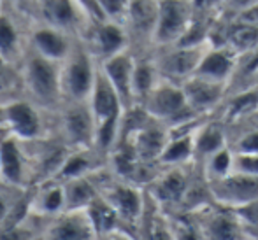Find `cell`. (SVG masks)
Returning a JSON list of instances; mask_svg holds the SVG:
<instances>
[{"label": "cell", "instance_id": "obj_28", "mask_svg": "<svg viewBox=\"0 0 258 240\" xmlns=\"http://www.w3.org/2000/svg\"><path fill=\"white\" fill-rule=\"evenodd\" d=\"M234 163H235V152L232 151L230 145H227V147L211 154L206 162L199 163V165H201L207 181H216L234 172Z\"/></svg>", "mask_w": 258, "mask_h": 240}, {"label": "cell", "instance_id": "obj_17", "mask_svg": "<svg viewBox=\"0 0 258 240\" xmlns=\"http://www.w3.org/2000/svg\"><path fill=\"white\" fill-rule=\"evenodd\" d=\"M41 240H99L86 210H67L48 221Z\"/></svg>", "mask_w": 258, "mask_h": 240}, {"label": "cell", "instance_id": "obj_23", "mask_svg": "<svg viewBox=\"0 0 258 240\" xmlns=\"http://www.w3.org/2000/svg\"><path fill=\"white\" fill-rule=\"evenodd\" d=\"M162 81V75L156 67L153 53L136 56V70H134V100L137 105H143L156 85Z\"/></svg>", "mask_w": 258, "mask_h": 240}, {"label": "cell", "instance_id": "obj_14", "mask_svg": "<svg viewBox=\"0 0 258 240\" xmlns=\"http://www.w3.org/2000/svg\"><path fill=\"white\" fill-rule=\"evenodd\" d=\"M34 20L60 28L74 37H79L90 25L74 0H37Z\"/></svg>", "mask_w": 258, "mask_h": 240}, {"label": "cell", "instance_id": "obj_33", "mask_svg": "<svg viewBox=\"0 0 258 240\" xmlns=\"http://www.w3.org/2000/svg\"><path fill=\"white\" fill-rule=\"evenodd\" d=\"M78 4V7L83 11L86 18H88L90 23L93 21H104V14H102V9H100V4L99 0H74Z\"/></svg>", "mask_w": 258, "mask_h": 240}, {"label": "cell", "instance_id": "obj_16", "mask_svg": "<svg viewBox=\"0 0 258 240\" xmlns=\"http://www.w3.org/2000/svg\"><path fill=\"white\" fill-rule=\"evenodd\" d=\"M181 86L190 109L204 118L214 116V112L220 111L228 97V85L211 81L201 75H191L184 83H181Z\"/></svg>", "mask_w": 258, "mask_h": 240}, {"label": "cell", "instance_id": "obj_2", "mask_svg": "<svg viewBox=\"0 0 258 240\" xmlns=\"http://www.w3.org/2000/svg\"><path fill=\"white\" fill-rule=\"evenodd\" d=\"M141 107L153 119L163 123L169 130L191 128L204 119V116L195 114L190 109L186 97H184L183 86L177 85V83L167 81V79H162L156 85V88L151 92V95L146 98V102Z\"/></svg>", "mask_w": 258, "mask_h": 240}, {"label": "cell", "instance_id": "obj_29", "mask_svg": "<svg viewBox=\"0 0 258 240\" xmlns=\"http://www.w3.org/2000/svg\"><path fill=\"white\" fill-rule=\"evenodd\" d=\"M20 97H23L20 67L0 58V105Z\"/></svg>", "mask_w": 258, "mask_h": 240}, {"label": "cell", "instance_id": "obj_15", "mask_svg": "<svg viewBox=\"0 0 258 240\" xmlns=\"http://www.w3.org/2000/svg\"><path fill=\"white\" fill-rule=\"evenodd\" d=\"M76 41L78 37L42 21L34 20L28 30V49L56 63H61L67 58Z\"/></svg>", "mask_w": 258, "mask_h": 240}, {"label": "cell", "instance_id": "obj_8", "mask_svg": "<svg viewBox=\"0 0 258 240\" xmlns=\"http://www.w3.org/2000/svg\"><path fill=\"white\" fill-rule=\"evenodd\" d=\"M207 48H209V42H199V44L181 42V44L165 46V48H155L153 58L162 79L181 85L188 77L195 75Z\"/></svg>", "mask_w": 258, "mask_h": 240}, {"label": "cell", "instance_id": "obj_10", "mask_svg": "<svg viewBox=\"0 0 258 240\" xmlns=\"http://www.w3.org/2000/svg\"><path fill=\"white\" fill-rule=\"evenodd\" d=\"M79 39L86 46V49L93 54V58L99 61V65L109 58L130 49L128 37H126L123 25L109 20L90 23L79 35Z\"/></svg>", "mask_w": 258, "mask_h": 240}, {"label": "cell", "instance_id": "obj_4", "mask_svg": "<svg viewBox=\"0 0 258 240\" xmlns=\"http://www.w3.org/2000/svg\"><path fill=\"white\" fill-rule=\"evenodd\" d=\"M2 107L4 128L25 142L54 135V112H48L25 97L14 98Z\"/></svg>", "mask_w": 258, "mask_h": 240}, {"label": "cell", "instance_id": "obj_7", "mask_svg": "<svg viewBox=\"0 0 258 240\" xmlns=\"http://www.w3.org/2000/svg\"><path fill=\"white\" fill-rule=\"evenodd\" d=\"M160 0H132L123 20L128 48L136 56L155 51V32L158 23Z\"/></svg>", "mask_w": 258, "mask_h": 240}, {"label": "cell", "instance_id": "obj_21", "mask_svg": "<svg viewBox=\"0 0 258 240\" xmlns=\"http://www.w3.org/2000/svg\"><path fill=\"white\" fill-rule=\"evenodd\" d=\"M230 145L228 128L223 119L218 116H209L199 125L195 132V163H202L211 154L218 152L220 149Z\"/></svg>", "mask_w": 258, "mask_h": 240}, {"label": "cell", "instance_id": "obj_31", "mask_svg": "<svg viewBox=\"0 0 258 240\" xmlns=\"http://www.w3.org/2000/svg\"><path fill=\"white\" fill-rule=\"evenodd\" d=\"M234 210L241 217V221L248 228L249 233H258V200H253V202L246 203L242 207H237Z\"/></svg>", "mask_w": 258, "mask_h": 240}, {"label": "cell", "instance_id": "obj_20", "mask_svg": "<svg viewBox=\"0 0 258 240\" xmlns=\"http://www.w3.org/2000/svg\"><path fill=\"white\" fill-rule=\"evenodd\" d=\"M30 214L42 219H53L65 212V191L63 183L58 179H49L30 188L28 196Z\"/></svg>", "mask_w": 258, "mask_h": 240}, {"label": "cell", "instance_id": "obj_25", "mask_svg": "<svg viewBox=\"0 0 258 240\" xmlns=\"http://www.w3.org/2000/svg\"><path fill=\"white\" fill-rule=\"evenodd\" d=\"M86 214H88L90 221H92L93 228H95L97 235H99V240L107 238L109 235L116 233L119 230H125L119 214L116 212L114 207L102 195L86 209Z\"/></svg>", "mask_w": 258, "mask_h": 240}, {"label": "cell", "instance_id": "obj_13", "mask_svg": "<svg viewBox=\"0 0 258 240\" xmlns=\"http://www.w3.org/2000/svg\"><path fill=\"white\" fill-rule=\"evenodd\" d=\"M0 181L18 188H32V165L27 145L9 133L0 140Z\"/></svg>", "mask_w": 258, "mask_h": 240}, {"label": "cell", "instance_id": "obj_18", "mask_svg": "<svg viewBox=\"0 0 258 240\" xmlns=\"http://www.w3.org/2000/svg\"><path fill=\"white\" fill-rule=\"evenodd\" d=\"M100 70L109 79L112 88L121 98L125 111L136 107L134 100V70H136V54L130 49L116 54V56L100 63Z\"/></svg>", "mask_w": 258, "mask_h": 240}, {"label": "cell", "instance_id": "obj_27", "mask_svg": "<svg viewBox=\"0 0 258 240\" xmlns=\"http://www.w3.org/2000/svg\"><path fill=\"white\" fill-rule=\"evenodd\" d=\"M46 224L48 219L28 214L20 223L0 228V240H41Z\"/></svg>", "mask_w": 258, "mask_h": 240}, {"label": "cell", "instance_id": "obj_5", "mask_svg": "<svg viewBox=\"0 0 258 240\" xmlns=\"http://www.w3.org/2000/svg\"><path fill=\"white\" fill-rule=\"evenodd\" d=\"M97 123L88 102H63L54 111V135L69 149L95 147Z\"/></svg>", "mask_w": 258, "mask_h": 240}, {"label": "cell", "instance_id": "obj_19", "mask_svg": "<svg viewBox=\"0 0 258 240\" xmlns=\"http://www.w3.org/2000/svg\"><path fill=\"white\" fill-rule=\"evenodd\" d=\"M239 53L227 44H209L201 60L195 75L211 79V81L230 85L237 67Z\"/></svg>", "mask_w": 258, "mask_h": 240}, {"label": "cell", "instance_id": "obj_9", "mask_svg": "<svg viewBox=\"0 0 258 240\" xmlns=\"http://www.w3.org/2000/svg\"><path fill=\"white\" fill-rule=\"evenodd\" d=\"M191 214L201 226L204 240H246L249 237L248 228L234 209L213 202Z\"/></svg>", "mask_w": 258, "mask_h": 240}, {"label": "cell", "instance_id": "obj_30", "mask_svg": "<svg viewBox=\"0 0 258 240\" xmlns=\"http://www.w3.org/2000/svg\"><path fill=\"white\" fill-rule=\"evenodd\" d=\"M130 2L132 0H99L104 18L109 21H114V23H123Z\"/></svg>", "mask_w": 258, "mask_h": 240}, {"label": "cell", "instance_id": "obj_1", "mask_svg": "<svg viewBox=\"0 0 258 240\" xmlns=\"http://www.w3.org/2000/svg\"><path fill=\"white\" fill-rule=\"evenodd\" d=\"M21 93L41 109L54 112L63 104L60 63L28 49L20 63Z\"/></svg>", "mask_w": 258, "mask_h": 240}, {"label": "cell", "instance_id": "obj_24", "mask_svg": "<svg viewBox=\"0 0 258 240\" xmlns=\"http://www.w3.org/2000/svg\"><path fill=\"white\" fill-rule=\"evenodd\" d=\"M63 191L65 212L67 210H86L100 196L99 184L93 176L63 181Z\"/></svg>", "mask_w": 258, "mask_h": 240}, {"label": "cell", "instance_id": "obj_32", "mask_svg": "<svg viewBox=\"0 0 258 240\" xmlns=\"http://www.w3.org/2000/svg\"><path fill=\"white\" fill-rule=\"evenodd\" d=\"M234 170L258 177V154H235Z\"/></svg>", "mask_w": 258, "mask_h": 240}, {"label": "cell", "instance_id": "obj_22", "mask_svg": "<svg viewBox=\"0 0 258 240\" xmlns=\"http://www.w3.org/2000/svg\"><path fill=\"white\" fill-rule=\"evenodd\" d=\"M190 130H169V140L160 154V167H184L195 163V132Z\"/></svg>", "mask_w": 258, "mask_h": 240}, {"label": "cell", "instance_id": "obj_34", "mask_svg": "<svg viewBox=\"0 0 258 240\" xmlns=\"http://www.w3.org/2000/svg\"><path fill=\"white\" fill-rule=\"evenodd\" d=\"M7 6L13 7V9L20 11L21 14L32 18L34 20L35 7H37V0H7Z\"/></svg>", "mask_w": 258, "mask_h": 240}, {"label": "cell", "instance_id": "obj_6", "mask_svg": "<svg viewBox=\"0 0 258 240\" xmlns=\"http://www.w3.org/2000/svg\"><path fill=\"white\" fill-rule=\"evenodd\" d=\"M195 0H160L155 48H165L183 42L195 25Z\"/></svg>", "mask_w": 258, "mask_h": 240}, {"label": "cell", "instance_id": "obj_3", "mask_svg": "<svg viewBox=\"0 0 258 240\" xmlns=\"http://www.w3.org/2000/svg\"><path fill=\"white\" fill-rule=\"evenodd\" d=\"M100 65L78 37L74 48L60 63L63 102H88L95 86Z\"/></svg>", "mask_w": 258, "mask_h": 240}, {"label": "cell", "instance_id": "obj_37", "mask_svg": "<svg viewBox=\"0 0 258 240\" xmlns=\"http://www.w3.org/2000/svg\"><path fill=\"white\" fill-rule=\"evenodd\" d=\"M246 240H258V237H255V235H249V237L246 238Z\"/></svg>", "mask_w": 258, "mask_h": 240}, {"label": "cell", "instance_id": "obj_11", "mask_svg": "<svg viewBox=\"0 0 258 240\" xmlns=\"http://www.w3.org/2000/svg\"><path fill=\"white\" fill-rule=\"evenodd\" d=\"M32 18L6 6L0 13V58L20 67L28 51V30Z\"/></svg>", "mask_w": 258, "mask_h": 240}, {"label": "cell", "instance_id": "obj_35", "mask_svg": "<svg viewBox=\"0 0 258 240\" xmlns=\"http://www.w3.org/2000/svg\"><path fill=\"white\" fill-rule=\"evenodd\" d=\"M104 240H137V238H136V235H132L130 231L119 230V231H116V233L109 235V237Z\"/></svg>", "mask_w": 258, "mask_h": 240}, {"label": "cell", "instance_id": "obj_36", "mask_svg": "<svg viewBox=\"0 0 258 240\" xmlns=\"http://www.w3.org/2000/svg\"><path fill=\"white\" fill-rule=\"evenodd\" d=\"M6 6H7V0H0V13L6 9Z\"/></svg>", "mask_w": 258, "mask_h": 240}, {"label": "cell", "instance_id": "obj_12", "mask_svg": "<svg viewBox=\"0 0 258 240\" xmlns=\"http://www.w3.org/2000/svg\"><path fill=\"white\" fill-rule=\"evenodd\" d=\"M209 183L211 198L218 205L228 207V209H237L246 203L258 200V177L242 174L234 170L228 176L216 181H207Z\"/></svg>", "mask_w": 258, "mask_h": 240}, {"label": "cell", "instance_id": "obj_26", "mask_svg": "<svg viewBox=\"0 0 258 240\" xmlns=\"http://www.w3.org/2000/svg\"><path fill=\"white\" fill-rule=\"evenodd\" d=\"M223 44L230 46L239 54L258 48V25L241 20H228Z\"/></svg>", "mask_w": 258, "mask_h": 240}]
</instances>
